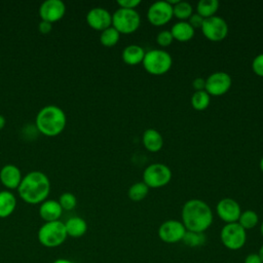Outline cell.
Returning <instances> with one entry per match:
<instances>
[{"label":"cell","mask_w":263,"mask_h":263,"mask_svg":"<svg viewBox=\"0 0 263 263\" xmlns=\"http://www.w3.org/2000/svg\"><path fill=\"white\" fill-rule=\"evenodd\" d=\"M181 218L186 230L193 232H204L214 220L210 205L198 198L189 199L183 204Z\"/></svg>","instance_id":"6da1fadb"},{"label":"cell","mask_w":263,"mask_h":263,"mask_svg":"<svg viewBox=\"0 0 263 263\" xmlns=\"http://www.w3.org/2000/svg\"><path fill=\"white\" fill-rule=\"evenodd\" d=\"M17 190L21 198L26 202L41 203L50 192V181L43 172L32 171L23 177Z\"/></svg>","instance_id":"7a4b0ae2"},{"label":"cell","mask_w":263,"mask_h":263,"mask_svg":"<svg viewBox=\"0 0 263 263\" xmlns=\"http://www.w3.org/2000/svg\"><path fill=\"white\" fill-rule=\"evenodd\" d=\"M66 113L57 105H46L36 115V126L38 130L48 137L61 134L66 126Z\"/></svg>","instance_id":"3957f363"},{"label":"cell","mask_w":263,"mask_h":263,"mask_svg":"<svg viewBox=\"0 0 263 263\" xmlns=\"http://www.w3.org/2000/svg\"><path fill=\"white\" fill-rule=\"evenodd\" d=\"M37 237L39 242L46 248H55L63 245L68 237L65 223L60 220L45 222L38 229Z\"/></svg>","instance_id":"277c9868"},{"label":"cell","mask_w":263,"mask_h":263,"mask_svg":"<svg viewBox=\"0 0 263 263\" xmlns=\"http://www.w3.org/2000/svg\"><path fill=\"white\" fill-rule=\"evenodd\" d=\"M144 69L152 75H162L166 73L172 65V55L163 49H151L145 53L143 59Z\"/></svg>","instance_id":"5b68a950"},{"label":"cell","mask_w":263,"mask_h":263,"mask_svg":"<svg viewBox=\"0 0 263 263\" xmlns=\"http://www.w3.org/2000/svg\"><path fill=\"white\" fill-rule=\"evenodd\" d=\"M141 24V16L136 9L118 8L112 14V27L120 34L134 33Z\"/></svg>","instance_id":"8992f818"},{"label":"cell","mask_w":263,"mask_h":263,"mask_svg":"<svg viewBox=\"0 0 263 263\" xmlns=\"http://www.w3.org/2000/svg\"><path fill=\"white\" fill-rule=\"evenodd\" d=\"M222 245L231 251L241 249L247 241V230H245L237 222L225 224L220 232Z\"/></svg>","instance_id":"52a82bcc"},{"label":"cell","mask_w":263,"mask_h":263,"mask_svg":"<svg viewBox=\"0 0 263 263\" xmlns=\"http://www.w3.org/2000/svg\"><path fill=\"white\" fill-rule=\"evenodd\" d=\"M172 179L171 168L160 162L148 165L143 173V182L149 188H159L168 184Z\"/></svg>","instance_id":"ba28073f"},{"label":"cell","mask_w":263,"mask_h":263,"mask_svg":"<svg viewBox=\"0 0 263 263\" xmlns=\"http://www.w3.org/2000/svg\"><path fill=\"white\" fill-rule=\"evenodd\" d=\"M200 29L205 38L215 42L223 40L228 34V25L226 21L218 15L204 18Z\"/></svg>","instance_id":"9c48e42d"},{"label":"cell","mask_w":263,"mask_h":263,"mask_svg":"<svg viewBox=\"0 0 263 263\" xmlns=\"http://www.w3.org/2000/svg\"><path fill=\"white\" fill-rule=\"evenodd\" d=\"M186 232L183 223L178 220H166L162 222L158 228V237L166 243H176L182 241Z\"/></svg>","instance_id":"30bf717a"},{"label":"cell","mask_w":263,"mask_h":263,"mask_svg":"<svg viewBox=\"0 0 263 263\" xmlns=\"http://www.w3.org/2000/svg\"><path fill=\"white\" fill-rule=\"evenodd\" d=\"M173 16V5L163 0L152 3L147 11L148 21L156 27L165 25L172 20Z\"/></svg>","instance_id":"8fae6325"},{"label":"cell","mask_w":263,"mask_h":263,"mask_svg":"<svg viewBox=\"0 0 263 263\" xmlns=\"http://www.w3.org/2000/svg\"><path fill=\"white\" fill-rule=\"evenodd\" d=\"M231 84L232 79L228 73L217 71L205 79V91L210 96H222L229 90Z\"/></svg>","instance_id":"7c38bea8"},{"label":"cell","mask_w":263,"mask_h":263,"mask_svg":"<svg viewBox=\"0 0 263 263\" xmlns=\"http://www.w3.org/2000/svg\"><path fill=\"white\" fill-rule=\"evenodd\" d=\"M216 211L219 218L224 221L225 224L237 222L241 213L239 203L230 197L220 199L216 205Z\"/></svg>","instance_id":"4fadbf2b"},{"label":"cell","mask_w":263,"mask_h":263,"mask_svg":"<svg viewBox=\"0 0 263 263\" xmlns=\"http://www.w3.org/2000/svg\"><path fill=\"white\" fill-rule=\"evenodd\" d=\"M66 12V5L62 0H45L39 7V15L42 21L49 23L61 20Z\"/></svg>","instance_id":"5bb4252c"},{"label":"cell","mask_w":263,"mask_h":263,"mask_svg":"<svg viewBox=\"0 0 263 263\" xmlns=\"http://www.w3.org/2000/svg\"><path fill=\"white\" fill-rule=\"evenodd\" d=\"M86 22L92 29L103 31L112 26V14L104 7H93L86 14Z\"/></svg>","instance_id":"9a60e30c"},{"label":"cell","mask_w":263,"mask_h":263,"mask_svg":"<svg viewBox=\"0 0 263 263\" xmlns=\"http://www.w3.org/2000/svg\"><path fill=\"white\" fill-rule=\"evenodd\" d=\"M22 179L21 170L12 163L4 164L0 170V181L8 189L17 188Z\"/></svg>","instance_id":"2e32d148"},{"label":"cell","mask_w":263,"mask_h":263,"mask_svg":"<svg viewBox=\"0 0 263 263\" xmlns=\"http://www.w3.org/2000/svg\"><path fill=\"white\" fill-rule=\"evenodd\" d=\"M63 209L58 200L54 199H45L40 203L39 206V216L45 222L57 221L62 216Z\"/></svg>","instance_id":"e0dca14e"},{"label":"cell","mask_w":263,"mask_h":263,"mask_svg":"<svg viewBox=\"0 0 263 263\" xmlns=\"http://www.w3.org/2000/svg\"><path fill=\"white\" fill-rule=\"evenodd\" d=\"M145 148L150 152H157L163 146L162 136L155 128H147L142 138Z\"/></svg>","instance_id":"ac0fdd59"},{"label":"cell","mask_w":263,"mask_h":263,"mask_svg":"<svg viewBox=\"0 0 263 263\" xmlns=\"http://www.w3.org/2000/svg\"><path fill=\"white\" fill-rule=\"evenodd\" d=\"M65 228L68 236L77 238L81 237L85 234L87 230V223L86 221L78 216H74L69 218L65 223Z\"/></svg>","instance_id":"d6986e66"},{"label":"cell","mask_w":263,"mask_h":263,"mask_svg":"<svg viewBox=\"0 0 263 263\" xmlns=\"http://www.w3.org/2000/svg\"><path fill=\"white\" fill-rule=\"evenodd\" d=\"M146 51L138 44H129L122 50V60L127 65H137L143 62Z\"/></svg>","instance_id":"ffe728a7"},{"label":"cell","mask_w":263,"mask_h":263,"mask_svg":"<svg viewBox=\"0 0 263 263\" xmlns=\"http://www.w3.org/2000/svg\"><path fill=\"white\" fill-rule=\"evenodd\" d=\"M170 31L174 39H177L180 42L189 41L194 36V29L187 21H180L174 24Z\"/></svg>","instance_id":"44dd1931"},{"label":"cell","mask_w":263,"mask_h":263,"mask_svg":"<svg viewBox=\"0 0 263 263\" xmlns=\"http://www.w3.org/2000/svg\"><path fill=\"white\" fill-rule=\"evenodd\" d=\"M16 206V198L9 190L0 191V218L10 216Z\"/></svg>","instance_id":"7402d4cb"},{"label":"cell","mask_w":263,"mask_h":263,"mask_svg":"<svg viewBox=\"0 0 263 263\" xmlns=\"http://www.w3.org/2000/svg\"><path fill=\"white\" fill-rule=\"evenodd\" d=\"M218 0H199L196 5V10L203 18L214 16L219 8Z\"/></svg>","instance_id":"603a6c76"},{"label":"cell","mask_w":263,"mask_h":263,"mask_svg":"<svg viewBox=\"0 0 263 263\" xmlns=\"http://www.w3.org/2000/svg\"><path fill=\"white\" fill-rule=\"evenodd\" d=\"M237 223L245 229H253L255 228L259 223V216L258 214L253 210H246L240 213V216L237 220Z\"/></svg>","instance_id":"cb8c5ba5"},{"label":"cell","mask_w":263,"mask_h":263,"mask_svg":"<svg viewBox=\"0 0 263 263\" xmlns=\"http://www.w3.org/2000/svg\"><path fill=\"white\" fill-rule=\"evenodd\" d=\"M191 106L197 111L205 110L211 102V96L205 90L194 91L191 96Z\"/></svg>","instance_id":"d4e9b609"},{"label":"cell","mask_w":263,"mask_h":263,"mask_svg":"<svg viewBox=\"0 0 263 263\" xmlns=\"http://www.w3.org/2000/svg\"><path fill=\"white\" fill-rule=\"evenodd\" d=\"M149 192V187L144 182L134 183L127 191V195L129 199L133 201H141L143 200Z\"/></svg>","instance_id":"484cf974"},{"label":"cell","mask_w":263,"mask_h":263,"mask_svg":"<svg viewBox=\"0 0 263 263\" xmlns=\"http://www.w3.org/2000/svg\"><path fill=\"white\" fill-rule=\"evenodd\" d=\"M173 13L180 21H186L192 15L193 8H192V5L189 2L179 0L173 6Z\"/></svg>","instance_id":"4316f807"},{"label":"cell","mask_w":263,"mask_h":263,"mask_svg":"<svg viewBox=\"0 0 263 263\" xmlns=\"http://www.w3.org/2000/svg\"><path fill=\"white\" fill-rule=\"evenodd\" d=\"M182 241L190 248H196V247L203 246L205 243L206 236L204 232H193V231L186 230Z\"/></svg>","instance_id":"83f0119b"},{"label":"cell","mask_w":263,"mask_h":263,"mask_svg":"<svg viewBox=\"0 0 263 263\" xmlns=\"http://www.w3.org/2000/svg\"><path fill=\"white\" fill-rule=\"evenodd\" d=\"M119 38H120V33L112 26L101 31V34H100L101 43L108 47L114 46L118 42Z\"/></svg>","instance_id":"f1b7e54d"},{"label":"cell","mask_w":263,"mask_h":263,"mask_svg":"<svg viewBox=\"0 0 263 263\" xmlns=\"http://www.w3.org/2000/svg\"><path fill=\"white\" fill-rule=\"evenodd\" d=\"M59 203L61 204L63 210L71 211V210H73L76 206L77 199H76V196L73 193H71V192H64V193H62L60 195Z\"/></svg>","instance_id":"f546056e"},{"label":"cell","mask_w":263,"mask_h":263,"mask_svg":"<svg viewBox=\"0 0 263 263\" xmlns=\"http://www.w3.org/2000/svg\"><path fill=\"white\" fill-rule=\"evenodd\" d=\"M173 40H174V37L170 30H162L156 36V42L162 47L171 45Z\"/></svg>","instance_id":"4dcf8cb0"},{"label":"cell","mask_w":263,"mask_h":263,"mask_svg":"<svg viewBox=\"0 0 263 263\" xmlns=\"http://www.w3.org/2000/svg\"><path fill=\"white\" fill-rule=\"evenodd\" d=\"M252 69L256 75L263 77V53H259L254 58L252 62Z\"/></svg>","instance_id":"1f68e13d"},{"label":"cell","mask_w":263,"mask_h":263,"mask_svg":"<svg viewBox=\"0 0 263 263\" xmlns=\"http://www.w3.org/2000/svg\"><path fill=\"white\" fill-rule=\"evenodd\" d=\"M117 4L120 8L135 9L138 5L141 4V0H118Z\"/></svg>","instance_id":"d6a6232c"},{"label":"cell","mask_w":263,"mask_h":263,"mask_svg":"<svg viewBox=\"0 0 263 263\" xmlns=\"http://www.w3.org/2000/svg\"><path fill=\"white\" fill-rule=\"evenodd\" d=\"M203 21H204V18L201 15H199L197 12L196 13H192V15L188 18V23L191 25V27L193 29L201 28Z\"/></svg>","instance_id":"836d02e7"},{"label":"cell","mask_w":263,"mask_h":263,"mask_svg":"<svg viewBox=\"0 0 263 263\" xmlns=\"http://www.w3.org/2000/svg\"><path fill=\"white\" fill-rule=\"evenodd\" d=\"M192 86L195 89V91L197 90H205V79L201 78V77H197L192 81Z\"/></svg>","instance_id":"e575fe53"},{"label":"cell","mask_w":263,"mask_h":263,"mask_svg":"<svg viewBox=\"0 0 263 263\" xmlns=\"http://www.w3.org/2000/svg\"><path fill=\"white\" fill-rule=\"evenodd\" d=\"M51 28H52L51 23L46 22V21H42V20H41V22H40V23H39V25H38V29H39V31H40L41 33H43V34H47V33H49V32L51 31Z\"/></svg>","instance_id":"d590c367"},{"label":"cell","mask_w":263,"mask_h":263,"mask_svg":"<svg viewBox=\"0 0 263 263\" xmlns=\"http://www.w3.org/2000/svg\"><path fill=\"white\" fill-rule=\"evenodd\" d=\"M243 263H262V261L257 253H252L246 256Z\"/></svg>","instance_id":"8d00e7d4"},{"label":"cell","mask_w":263,"mask_h":263,"mask_svg":"<svg viewBox=\"0 0 263 263\" xmlns=\"http://www.w3.org/2000/svg\"><path fill=\"white\" fill-rule=\"evenodd\" d=\"M52 263H74L73 261L69 260V259H65V258H59L57 260H54Z\"/></svg>","instance_id":"74e56055"},{"label":"cell","mask_w":263,"mask_h":263,"mask_svg":"<svg viewBox=\"0 0 263 263\" xmlns=\"http://www.w3.org/2000/svg\"><path fill=\"white\" fill-rule=\"evenodd\" d=\"M5 123H6V119H5V117H4L2 114H0V129H2V128L4 127Z\"/></svg>","instance_id":"f35d334b"},{"label":"cell","mask_w":263,"mask_h":263,"mask_svg":"<svg viewBox=\"0 0 263 263\" xmlns=\"http://www.w3.org/2000/svg\"><path fill=\"white\" fill-rule=\"evenodd\" d=\"M257 254L259 255V257H260V259H261V261H262V263H263V245L260 247V249H259V251H258Z\"/></svg>","instance_id":"ab89813d"},{"label":"cell","mask_w":263,"mask_h":263,"mask_svg":"<svg viewBox=\"0 0 263 263\" xmlns=\"http://www.w3.org/2000/svg\"><path fill=\"white\" fill-rule=\"evenodd\" d=\"M259 166H260V170L263 172V156L261 157L260 159V162H259Z\"/></svg>","instance_id":"60d3db41"},{"label":"cell","mask_w":263,"mask_h":263,"mask_svg":"<svg viewBox=\"0 0 263 263\" xmlns=\"http://www.w3.org/2000/svg\"><path fill=\"white\" fill-rule=\"evenodd\" d=\"M260 231H261V234H262V237H263V221L261 222V225H260Z\"/></svg>","instance_id":"b9f144b4"}]
</instances>
